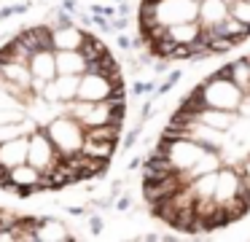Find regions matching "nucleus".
Returning a JSON list of instances; mask_svg holds the SVG:
<instances>
[{"mask_svg": "<svg viewBox=\"0 0 250 242\" xmlns=\"http://www.w3.org/2000/svg\"><path fill=\"white\" fill-rule=\"evenodd\" d=\"M126 86L110 48L65 22L0 46V191L33 197L97 177L124 129Z\"/></svg>", "mask_w": 250, "mask_h": 242, "instance_id": "obj_1", "label": "nucleus"}, {"mask_svg": "<svg viewBox=\"0 0 250 242\" xmlns=\"http://www.w3.org/2000/svg\"><path fill=\"white\" fill-rule=\"evenodd\" d=\"M153 218L178 231L226 229L250 213V54L194 86L143 172Z\"/></svg>", "mask_w": 250, "mask_h": 242, "instance_id": "obj_2", "label": "nucleus"}, {"mask_svg": "<svg viewBox=\"0 0 250 242\" xmlns=\"http://www.w3.org/2000/svg\"><path fill=\"white\" fill-rule=\"evenodd\" d=\"M137 27L159 59H205L250 38V0H143Z\"/></svg>", "mask_w": 250, "mask_h": 242, "instance_id": "obj_3", "label": "nucleus"}, {"mask_svg": "<svg viewBox=\"0 0 250 242\" xmlns=\"http://www.w3.org/2000/svg\"><path fill=\"white\" fill-rule=\"evenodd\" d=\"M73 237L60 220L51 218H30L0 210V240H65Z\"/></svg>", "mask_w": 250, "mask_h": 242, "instance_id": "obj_4", "label": "nucleus"}]
</instances>
